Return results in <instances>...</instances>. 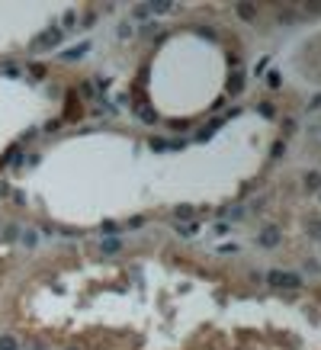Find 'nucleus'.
<instances>
[{
	"mask_svg": "<svg viewBox=\"0 0 321 350\" xmlns=\"http://www.w3.org/2000/svg\"><path fill=\"white\" fill-rule=\"evenodd\" d=\"M267 283H270V286H286V289H299V286H302V277H299V273L270 270V273H267Z\"/></svg>",
	"mask_w": 321,
	"mask_h": 350,
	"instance_id": "1",
	"label": "nucleus"
},
{
	"mask_svg": "<svg viewBox=\"0 0 321 350\" xmlns=\"http://www.w3.org/2000/svg\"><path fill=\"white\" fill-rule=\"evenodd\" d=\"M58 42H61V29H49L32 42V49H52V45H58Z\"/></svg>",
	"mask_w": 321,
	"mask_h": 350,
	"instance_id": "2",
	"label": "nucleus"
},
{
	"mask_svg": "<svg viewBox=\"0 0 321 350\" xmlns=\"http://www.w3.org/2000/svg\"><path fill=\"white\" fill-rule=\"evenodd\" d=\"M260 244H263V248H276V244H279V235H276L273 228H267V231L260 235Z\"/></svg>",
	"mask_w": 321,
	"mask_h": 350,
	"instance_id": "3",
	"label": "nucleus"
},
{
	"mask_svg": "<svg viewBox=\"0 0 321 350\" xmlns=\"http://www.w3.org/2000/svg\"><path fill=\"white\" fill-rule=\"evenodd\" d=\"M87 49H90L87 42H84V45H77V49H67V52H64V58H67V61H74V58H80V55H84Z\"/></svg>",
	"mask_w": 321,
	"mask_h": 350,
	"instance_id": "4",
	"label": "nucleus"
},
{
	"mask_svg": "<svg viewBox=\"0 0 321 350\" xmlns=\"http://www.w3.org/2000/svg\"><path fill=\"white\" fill-rule=\"evenodd\" d=\"M119 248H122L119 238H109V241H103V254H113V251H119Z\"/></svg>",
	"mask_w": 321,
	"mask_h": 350,
	"instance_id": "5",
	"label": "nucleus"
},
{
	"mask_svg": "<svg viewBox=\"0 0 321 350\" xmlns=\"http://www.w3.org/2000/svg\"><path fill=\"white\" fill-rule=\"evenodd\" d=\"M305 183H309L312 190H318V187H321V174H315V170H312V174H305Z\"/></svg>",
	"mask_w": 321,
	"mask_h": 350,
	"instance_id": "6",
	"label": "nucleus"
},
{
	"mask_svg": "<svg viewBox=\"0 0 321 350\" xmlns=\"http://www.w3.org/2000/svg\"><path fill=\"white\" fill-rule=\"evenodd\" d=\"M16 338H0V350H16Z\"/></svg>",
	"mask_w": 321,
	"mask_h": 350,
	"instance_id": "7",
	"label": "nucleus"
},
{
	"mask_svg": "<svg viewBox=\"0 0 321 350\" xmlns=\"http://www.w3.org/2000/svg\"><path fill=\"white\" fill-rule=\"evenodd\" d=\"M241 84H244L241 74H235V77H231V84H228V90H231V93H238V90H241Z\"/></svg>",
	"mask_w": 321,
	"mask_h": 350,
	"instance_id": "8",
	"label": "nucleus"
},
{
	"mask_svg": "<svg viewBox=\"0 0 321 350\" xmlns=\"http://www.w3.org/2000/svg\"><path fill=\"white\" fill-rule=\"evenodd\" d=\"M177 231H180L183 238H193V235H196V225H183V228H180V225H177Z\"/></svg>",
	"mask_w": 321,
	"mask_h": 350,
	"instance_id": "9",
	"label": "nucleus"
},
{
	"mask_svg": "<svg viewBox=\"0 0 321 350\" xmlns=\"http://www.w3.org/2000/svg\"><path fill=\"white\" fill-rule=\"evenodd\" d=\"M193 215V206H180V209H177V218H190Z\"/></svg>",
	"mask_w": 321,
	"mask_h": 350,
	"instance_id": "10",
	"label": "nucleus"
},
{
	"mask_svg": "<svg viewBox=\"0 0 321 350\" xmlns=\"http://www.w3.org/2000/svg\"><path fill=\"white\" fill-rule=\"evenodd\" d=\"M71 350H74V347H71Z\"/></svg>",
	"mask_w": 321,
	"mask_h": 350,
	"instance_id": "11",
	"label": "nucleus"
}]
</instances>
